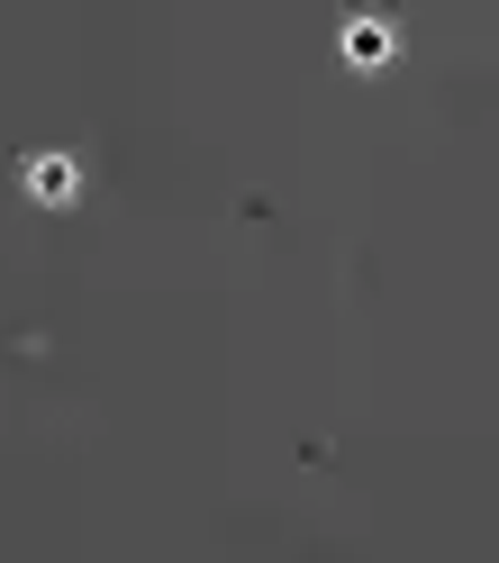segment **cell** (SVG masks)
Returning <instances> with one entry per match:
<instances>
[{
    "instance_id": "cell-1",
    "label": "cell",
    "mask_w": 499,
    "mask_h": 563,
    "mask_svg": "<svg viewBox=\"0 0 499 563\" xmlns=\"http://www.w3.org/2000/svg\"><path fill=\"white\" fill-rule=\"evenodd\" d=\"M27 191H37V200H74V191H82L74 155H37V164H27Z\"/></svg>"
},
{
    "instance_id": "cell-2",
    "label": "cell",
    "mask_w": 499,
    "mask_h": 563,
    "mask_svg": "<svg viewBox=\"0 0 499 563\" xmlns=\"http://www.w3.org/2000/svg\"><path fill=\"white\" fill-rule=\"evenodd\" d=\"M345 55H364V64H381V55H390V27H345Z\"/></svg>"
}]
</instances>
